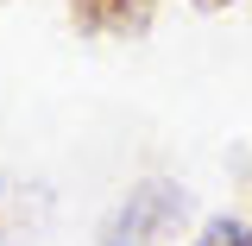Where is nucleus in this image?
<instances>
[{
    "instance_id": "f257e3e1",
    "label": "nucleus",
    "mask_w": 252,
    "mask_h": 246,
    "mask_svg": "<svg viewBox=\"0 0 252 246\" xmlns=\"http://www.w3.org/2000/svg\"><path fill=\"white\" fill-rule=\"evenodd\" d=\"M183 215V183L170 177H145L114 202V215L101 221V246H158Z\"/></svg>"
},
{
    "instance_id": "f03ea898",
    "label": "nucleus",
    "mask_w": 252,
    "mask_h": 246,
    "mask_svg": "<svg viewBox=\"0 0 252 246\" xmlns=\"http://www.w3.org/2000/svg\"><path fill=\"white\" fill-rule=\"evenodd\" d=\"M152 19V0H69V26L82 38H126Z\"/></svg>"
},
{
    "instance_id": "7ed1b4c3",
    "label": "nucleus",
    "mask_w": 252,
    "mask_h": 246,
    "mask_svg": "<svg viewBox=\"0 0 252 246\" xmlns=\"http://www.w3.org/2000/svg\"><path fill=\"white\" fill-rule=\"evenodd\" d=\"M195 246H252V227L240 215H215L202 234H195Z\"/></svg>"
},
{
    "instance_id": "20e7f679",
    "label": "nucleus",
    "mask_w": 252,
    "mask_h": 246,
    "mask_svg": "<svg viewBox=\"0 0 252 246\" xmlns=\"http://www.w3.org/2000/svg\"><path fill=\"white\" fill-rule=\"evenodd\" d=\"M195 6H233V0H195Z\"/></svg>"
}]
</instances>
